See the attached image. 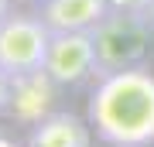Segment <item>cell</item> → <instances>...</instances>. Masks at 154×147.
<instances>
[{
    "label": "cell",
    "instance_id": "13",
    "mask_svg": "<svg viewBox=\"0 0 154 147\" xmlns=\"http://www.w3.org/2000/svg\"><path fill=\"white\" fill-rule=\"evenodd\" d=\"M34 4H41V0H34Z\"/></svg>",
    "mask_w": 154,
    "mask_h": 147
},
{
    "label": "cell",
    "instance_id": "7",
    "mask_svg": "<svg viewBox=\"0 0 154 147\" xmlns=\"http://www.w3.org/2000/svg\"><path fill=\"white\" fill-rule=\"evenodd\" d=\"M113 7L106 0H41L38 14L51 31H93Z\"/></svg>",
    "mask_w": 154,
    "mask_h": 147
},
{
    "label": "cell",
    "instance_id": "6",
    "mask_svg": "<svg viewBox=\"0 0 154 147\" xmlns=\"http://www.w3.org/2000/svg\"><path fill=\"white\" fill-rule=\"evenodd\" d=\"M28 147H93V123L75 113L55 109L31 127Z\"/></svg>",
    "mask_w": 154,
    "mask_h": 147
},
{
    "label": "cell",
    "instance_id": "5",
    "mask_svg": "<svg viewBox=\"0 0 154 147\" xmlns=\"http://www.w3.org/2000/svg\"><path fill=\"white\" fill-rule=\"evenodd\" d=\"M58 89H62V86H58L45 69L14 75V96H11V109H7V113H11L17 123L34 127V123H41L48 113H55V96H58Z\"/></svg>",
    "mask_w": 154,
    "mask_h": 147
},
{
    "label": "cell",
    "instance_id": "10",
    "mask_svg": "<svg viewBox=\"0 0 154 147\" xmlns=\"http://www.w3.org/2000/svg\"><path fill=\"white\" fill-rule=\"evenodd\" d=\"M140 17H144V24H147V27H151V34H154V0L140 11Z\"/></svg>",
    "mask_w": 154,
    "mask_h": 147
},
{
    "label": "cell",
    "instance_id": "11",
    "mask_svg": "<svg viewBox=\"0 0 154 147\" xmlns=\"http://www.w3.org/2000/svg\"><path fill=\"white\" fill-rule=\"evenodd\" d=\"M11 11H14V7H11V0H0V21H4V17L11 14Z\"/></svg>",
    "mask_w": 154,
    "mask_h": 147
},
{
    "label": "cell",
    "instance_id": "9",
    "mask_svg": "<svg viewBox=\"0 0 154 147\" xmlns=\"http://www.w3.org/2000/svg\"><path fill=\"white\" fill-rule=\"evenodd\" d=\"M106 4H110L113 11H134V14H140L151 0H106Z\"/></svg>",
    "mask_w": 154,
    "mask_h": 147
},
{
    "label": "cell",
    "instance_id": "12",
    "mask_svg": "<svg viewBox=\"0 0 154 147\" xmlns=\"http://www.w3.org/2000/svg\"><path fill=\"white\" fill-rule=\"evenodd\" d=\"M0 147H17V140H11V137H7L4 130H0Z\"/></svg>",
    "mask_w": 154,
    "mask_h": 147
},
{
    "label": "cell",
    "instance_id": "3",
    "mask_svg": "<svg viewBox=\"0 0 154 147\" xmlns=\"http://www.w3.org/2000/svg\"><path fill=\"white\" fill-rule=\"evenodd\" d=\"M51 44V27L41 21L38 11H11L0 21V65L11 75L45 69Z\"/></svg>",
    "mask_w": 154,
    "mask_h": 147
},
{
    "label": "cell",
    "instance_id": "4",
    "mask_svg": "<svg viewBox=\"0 0 154 147\" xmlns=\"http://www.w3.org/2000/svg\"><path fill=\"white\" fill-rule=\"evenodd\" d=\"M45 72L62 89H75L96 75V44L89 31H51Z\"/></svg>",
    "mask_w": 154,
    "mask_h": 147
},
{
    "label": "cell",
    "instance_id": "8",
    "mask_svg": "<svg viewBox=\"0 0 154 147\" xmlns=\"http://www.w3.org/2000/svg\"><path fill=\"white\" fill-rule=\"evenodd\" d=\"M11 96H14V75L0 65V116L11 109Z\"/></svg>",
    "mask_w": 154,
    "mask_h": 147
},
{
    "label": "cell",
    "instance_id": "1",
    "mask_svg": "<svg viewBox=\"0 0 154 147\" xmlns=\"http://www.w3.org/2000/svg\"><path fill=\"white\" fill-rule=\"evenodd\" d=\"M86 120L110 147H154V72L134 65L96 75Z\"/></svg>",
    "mask_w": 154,
    "mask_h": 147
},
{
    "label": "cell",
    "instance_id": "2",
    "mask_svg": "<svg viewBox=\"0 0 154 147\" xmlns=\"http://www.w3.org/2000/svg\"><path fill=\"white\" fill-rule=\"evenodd\" d=\"M96 44V75L106 72H123L134 65H147V44L151 27L134 11H110L93 31Z\"/></svg>",
    "mask_w": 154,
    "mask_h": 147
}]
</instances>
